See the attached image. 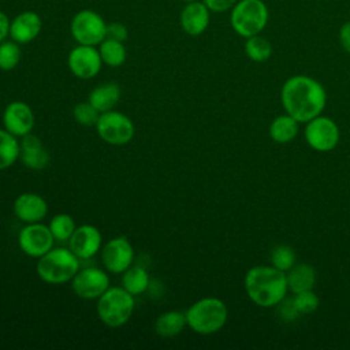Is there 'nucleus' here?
Returning <instances> with one entry per match:
<instances>
[{
  "mask_svg": "<svg viewBox=\"0 0 350 350\" xmlns=\"http://www.w3.org/2000/svg\"><path fill=\"white\" fill-rule=\"evenodd\" d=\"M282 105L299 123L319 116L327 101V93L320 82L306 75L288 78L280 90Z\"/></svg>",
  "mask_w": 350,
  "mask_h": 350,
  "instance_id": "obj_1",
  "label": "nucleus"
},
{
  "mask_svg": "<svg viewBox=\"0 0 350 350\" xmlns=\"http://www.w3.org/2000/svg\"><path fill=\"white\" fill-rule=\"evenodd\" d=\"M245 290L256 305L262 308L276 306L287 294V276L275 267L257 265L247 271Z\"/></svg>",
  "mask_w": 350,
  "mask_h": 350,
  "instance_id": "obj_2",
  "label": "nucleus"
},
{
  "mask_svg": "<svg viewBox=\"0 0 350 350\" xmlns=\"http://www.w3.org/2000/svg\"><path fill=\"white\" fill-rule=\"evenodd\" d=\"M227 316L226 304L215 297L198 299L186 310L187 325L201 335L217 332L226 324Z\"/></svg>",
  "mask_w": 350,
  "mask_h": 350,
  "instance_id": "obj_3",
  "label": "nucleus"
},
{
  "mask_svg": "<svg viewBox=\"0 0 350 350\" xmlns=\"http://www.w3.org/2000/svg\"><path fill=\"white\" fill-rule=\"evenodd\" d=\"M269 19V11L262 0H238L231 8L230 25L232 30L243 37L260 34Z\"/></svg>",
  "mask_w": 350,
  "mask_h": 350,
  "instance_id": "obj_4",
  "label": "nucleus"
},
{
  "mask_svg": "<svg viewBox=\"0 0 350 350\" xmlns=\"http://www.w3.org/2000/svg\"><path fill=\"white\" fill-rule=\"evenodd\" d=\"M79 271V258L64 247L51 249L37 262V273L49 284H60L72 280Z\"/></svg>",
  "mask_w": 350,
  "mask_h": 350,
  "instance_id": "obj_5",
  "label": "nucleus"
},
{
  "mask_svg": "<svg viewBox=\"0 0 350 350\" xmlns=\"http://www.w3.org/2000/svg\"><path fill=\"white\" fill-rule=\"evenodd\" d=\"M134 308V295L123 287H108L97 301V314L100 320L112 328L126 324Z\"/></svg>",
  "mask_w": 350,
  "mask_h": 350,
  "instance_id": "obj_6",
  "label": "nucleus"
},
{
  "mask_svg": "<svg viewBox=\"0 0 350 350\" xmlns=\"http://www.w3.org/2000/svg\"><path fill=\"white\" fill-rule=\"evenodd\" d=\"M71 36L81 45H98L107 36L104 18L93 10L78 11L70 23Z\"/></svg>",
  "mask_w": 350,
  "mask_h": 350,
  "instance_id": "obj_7",
  "label": "nucleus"
},
{
  "mask_svg": "<svg viewBox=\"0 0 350 350\" xmlns=\"http://www.w3.org/2000/svg\"><path fill=\"white\" fill-rule=\"evenodd\" d=\"M96 130L103 141L109 145H126L134 137V124L129 116L118 111L100 113Z\"/></svg>",
  "mask_w": 350,
  "mask_h": 350,
  "instance_id": "obj_8",
  "label": "nucleus"
},
{
  "mask_svg": "<svg viewBox=\"0 0 350 350\" xmlns=\"http://www.w3.org/2000/svg\"><path fill=\"white\" fill-rule=\"evenodd\" d=\"M305 139L317 152L332 150L339 142V127L332 119L319 115L308 122Z\"/></svg>",
  "mask_w": 350,
  "mask_h": 350,
  "instance_id": "obj_9",
  "label": "nucleus"
},
{
  "mask_svg": "<svg viewBox=\"0 0 350 350\" xmlns=\"http://www.w3.org/2000/svg\"><path fill=\"white\" fill-rule=\"evenodd\" d=\"M55 238L49 227L38 223H27L18 235L21 250L34 258L42 257L53 247Z\"/></svg>",
  "mask_w": 350,
  "mask_h": 350,
  "instance_id": "obj_10",
  "label": "nucleus"
},
{
  "mask_svg": "<svg viewBox=\"0 0 350 350\" xmlns=\"http://www.w3.org/2000/svg\"><path fill=\"white\" fill-rule=\"evenodd\" d=\"M71 287L82 299H98V297L109 287V278L103 269L89 267L75 273Z\"/></svg>",
  "mask_w": 350,
  "mask_h": 350,
  "instance_id": "obj_11",
  "label": "nucleus"
},
{
  "mask_svg": "<svg viewBox=\"0 0 350 350\" xmlns=\"http://www.w3.org/2000/svg\"><path fill=\"white\" fill-rule=\"evenodd\" d=\"M70 71L81 79H90L101 70V56L98 49L92 45H78L72 48L67 57Z\"/></svg>",
  "mask_w": 350,
  "mask_h": 350,
  "instance_id": "obj_12",
  "label": "nucleus"
},
{
  "mask_svg": "<svg viewBox=\"0 0 350 350\" xmlns=\"http://www.w3.org/2000/svg\"><path fill=\"white\" fill-rule=\"evenodd\" d=\"M101 258L104 267L112 273H123L134 260V250L131 243L124 237L109 239L103 250Z\"/></svg>",
  "mask_w": 350,
  "mask_h": 350,
  "instance_id": "obj_13",
  "label": "nucleus"
},
{
  "mask_svg": "<svg viewBox=\"0 0 350 350\" xmlns=\"http://www.w3.org/2000/svg\"><path fill=\"white\" fill-rule=\"evenodd\" d=\"M3 124L8 133L15 137L30 134L34 126V115L31 108L23 101L10 103L3 113Z\"/></svg>",
  "mask_w": 350,
  "mask_h": 350,
  "instance_id": "obj_14",
  "label": "nucleus"
},
{
  "mask_svg": "<svg viewBox=\"0 0 350 350\" xmlns=\"http://www.w3.org/2000/svg\"><path fill=\"white\" fill-rule=\"evenodd\" d=\"M70 250L79 258L88 260L93 257L101 247V232L97 227L82 224L77 227L68 239Z\"/></svg>",
  "mask_w": 350,
  "mask_h": 350,
  "instance_id": "obj_15",
  "label": "nucleus"
},
{
  "mask_svg": "<svg viewBox=\"0 0 350 350\" xmlns=\"http://www.w3.org/2000/svg\"><path fill=\"white\" fill-rule=\"evenodd\" d=\"M211 21V11L202 1H191L186 3L179 15L180 27L189 36H200L202 34Z\"/></svg>",
  "mask_w": 350,
  "mask_h": 350,
  "instance_id": "obj_16",
  "label": "nucleus"
},
{
  "mask_svg": "<svg viewBox=\"0 0 350 350\" xmlns=\"http://www.w3.org/2000/svg\"><path fill=\"white\" fill-rule=\"evenodd\" d=\"M42 22L37 12L23 11L10 22V37L18 44L33 41L41 31Z\"/></svg>",
  "mask_w": 350,
  "mask_h": 350,
  "instance_id": "obj_17",
  "label": "nucleus"
},
{
  "mask_svg": "<svg viewBox=\"0 0 350 350\" xmlns=\"http://www.w3.org/2000/svg\"><path fill=\"white\" fill-rule=\"evenodd\" d=\"M46 201L36 193H23L14 201V213L25 223H38L46 216Z\"/></svg>",
  "mask_w": 350,
  "mask_h": 350,
  "instance_id": "obj_18",
  "label": "nucleus"
},
{
  "mask_svg": "<svg viewBox=\"0 0 350 350\" xmlns=\"http://www.w3.org/2000/svg\"><path fill=\"white\" fill-rule=\"evenodd\" d=\"M19 159L30 170H42L49 164V152L38 137L26 134L19 142Z\"/></svg>",
  "mask_w": 350,
  "mask_h": 350,
  "instance_id": "obj_19",
  "label": "nucleus"
},
{
  "mask_svg": "<svg viewBox=\"0 0 350 350\" xmlns=\"http://www.w3.org/2000/svg\"><path fill=\"white\" fill-rule=\"evenodd\" d=\"M120 98V89L118 83L108 82L94 88L89 94V103L100 112L111 111Z\"/></svg>",
  "mask_w": 350,
  "mask_h": 350,
  "instance_id": "obj_20",
  "label": "nucleus"
},
{
  "mask_svg": "<svg viewBox=\"0 0 350 350\" xmlns=\"http://www.w3.org/2000/svg\"><path fill=\"white\" fill-rule=\"evenodd\" d=\"M286 276H287L288 290L294 294L312 290L316 282V272L313 267L306 262L295 264Z\"/></svg>",
  "mask_w": 350,
  "mask_h": 350,
  "instance_id": "obj_21",
  "label": "nucleus"
},
{
  "mask_svg": "<svg viewBox=\"0 0 350 350\" xmlns=\"http://www.w3.org/2000/svg\"><path fill=\"white\" fill-rule=\"evenodd\" d=\"M186 324V313L179 310H170L157 317L154 323V331L163 338H171L178 335Z\"/></svg>",
  "mask_w": 350,
  "mask_h": 350,
  "instance_id": "obj_22",
  "label": "nucleus"
},
{
  "mask_svg": "<svg viewBox=\"0 0 350 350\" xmlns=\"http://www.w3.org/2000/svg\"><path fill=\"white\" fill-rule=\"evenodd\" d=\"M298 120L288 113L275 118L269 126V135L278 144H287L298 134Z\"/></svg>",
  "mask_w": 350,
  "mask_h": 350,
  "instance_id": "obj_23",
  "label": "nucleus"
},
{
  "mask_svg": "<svg viewBox=\"0 0 350 350\" xmlns=\"http://www.w3.org/2000/svg\"><path fill=\"white\" fill-rule=\"evenodd\" d=\"M149 286V275L145 268L135 265L129 267L122 276V287L133 295H139L146 291Z\"/></svg>",
  "mask_w": 350,
  "mask_h": 350,
  "instance_id": "obj_24",
  "label": "nucleus"
},
{
  "mask_svg": "<svg viewBox=\"0 0 350 350\" xmlns=\"http://www.w3.org/2000/svg\"><path fill=\"white\" fill-rule=\"evenodd\" d=\"M98 45V52L104 64L109 67H119L124 63L126 48L122 41L105 37Z\"/></svg>",
  "mask_w": 350,
  "mask_h": 350,
  "instance_id": "obj_25",
  "label": "nucleus"
},
{
  "mask_svg": "<svg viewBox=\"0 0 350 350\" xmlns=\"http://www.w3.org/2000/svg\"><path fill=\"white\" fill-rule=\"evenodd\" d=\"M19 157V142L7 130H0V171L11 167Z\"/></svg>",
  "mask_w": 350,
  "mask_h": 350,
  "instance_id": "obj_26",
  "label": "nucleus"
},
{
  "mask_svg": "<svg viewBox=\"0 0 350 350\" xmlns=\"http://www.w3.org/2000/svg\"><path fill=\"white\" fill-rule=\"evenodd\" d=\"M245 52L247 57L253 62L262 63L267 62L272 55V44L262 36L256 34L246 38Z\"/></svg>",
  "mask_w": 350,
  "mask_h": 350,
  "instance_id": "obj_27",
  "label": "nucleus"
},
{
  "mask_svg": "<svg viewBox=\"0 0 350 350\" xmlns=\"http://www.w3.org/2000/svg\"><path fill=\"white\" fill-rule=\"evenodd\" d=\"M75 228L72 217L67 213L55 215L49 223V230L56 241H68Z\"/></svg>",
  "mask_w": 350,
  "mask_h": 350,
  "instance_id": "obj_28",
  "label": "nucleus"
},
{
  "mask_svg": "<svg viewBox=\"0 0 350 350\" xmlns=\"http://www.w3.org/2000/svg\"><path fill=\"white\" fill-rule=\"evenodd\" d=\"M21 60V48L19 44L12 41L0 42V70L10 71L14 70Z\"/></svg>",
  "mask_w": 350,
  "mask_h": 350,
  "instance_id": "obj_29",
  "label": "nucleus"
},
{
  "mask_svg": "<svg viewBox=\"0 0 350 350\" xmlns=\"http://www.w3.org/2000/svg\"><path fill=\"white\" fill-rule=\"evenodd\" d=\"M295 252L288 245H279L271 252V262L279 271H290L295 265Z\"/></svg>",
  "mask_w": 350,
  "mask_h": 350,
  "instance_id": "obj_30",
  "label": "nucleus"
},
{
  "mask_svg": "<svg viewBox=\"0 0 350 350\" xmlns=\"http://www.w3.org/2000/svg\"><path fill=\"white\" fill-rule=\"evenodd\" d=\"M72 115H74V119L82 126H96L100 112L88 101V103L77 104L74 107Z\"/></svg>",
  "mask_w": 350,
  "mask_h": 350,
  "instance_id": "obj_31",
  "label": "nucleus"
},
{
  "mask_svg": "<svg viewBox=\"0 0 350 350\" xmlns=\"http://www.w3.org/2000/svg\"><path fill=\"white\" fill-rule=\"evenodd\" d=\"M294 302L301 314L313 313L319 306V298L312 290H306V291L295 294Z\"/></svg>",
  "mask_w": 350,
  "mask_h": 350,
  "instance_id": "obj_32",
  "label": "nucleus"
},
{
  "mask_svg": "<svg viewBox=\"0 0 350 350\" xmlns=\"http://www.w3.org/2000/svg\"><path fill=\"white\" fill-rule=\"evenodd\" d=\"M278 305H279L278 314H279L280 320L284 321V323L294 321V320H297L301 316V313L298 312V309L295 306L294 298H286L284 297Z\"/></svg>",
  "mask_w": 350,
  "mask_h": 350,
  "instance_id": "obj_33",
  "label": "nucleus"
},
{
  "mask_svg": "<svg viewBox=\"0 0 350 350\" xmlns=\"http://www.w3.org/2000/svg\"><path fill=\"white\" fill-rule=\"evenodd\" d=\"M129 31L127 27L120 23V22H111L107 25V38H112V40H118V41H124L127 40Z\"/></svg>",
  "mask_w": 350,
  "mask_h": 350,
  "instance_id": "obj_34",
  "label": "nucleus"
},
{
  "mask_svg": "<svg viewBox=\"0 0 350 350\" xmlns=\"http://www.w3.org/2000/svg\"><path fill=\"white\" fill-rule=\"evenodd\" d=\"M238 0H202L211 12H224L231 10Z\"/></svg>",
  "mask_w": 350,
  "mask_h": 350,
  "instance_id": "obj_35",
  "label": "nucleus"
},
{
  "mask_svg": "<svg viewBox=\"0 0 350 350\" xmlns=\"http://www.w3.org/2000/svg\"><path fill=\"white\" fill-rule=\"evenodd\" d=\"M339 42L345 52L350 55V21L345 22L339 29Z\"/></svg>",
  "mask_w": 350,
  "mask_h": 350,
  "instance_id": "obj_36",
  "label": "nucleus"
},
{
  "mask_svg": "<svg viewBox=\"0 0 350 350\" xmlns=\"http://www.w3.org/2000/svg\"><path fill=\"white\" fill-rule=\"evenodd\" d=\"M10 19L8 16L0 11V42L4 41L7 38V36H10Z\"/></svg>",
  "mask_w": 350,
  "mask_h": 350,
  "instance_id": "obj_37",
  "label": "nucleus"
},
{
  "mask_svg": "<svg viewBox=\"0 0 350 350\" xmlns=\"http://www.w3.org/2000/svg\"><path fill=\"white\" fill-rule=\"evenodd\" d=\"M182 1H185V3H191V1H198V0H182Z\"/></svg>",
  "mask_w": 350,
  "mask_h": 350,
  "instance_id": "obj_38",
  "label": "nucleus"
}]
</instances>
